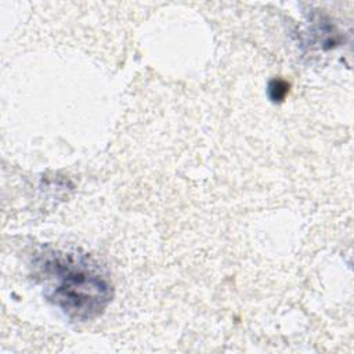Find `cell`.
<instances>
[{
    "instance_id": "6da1fadb",
    "label": "cell",
    "mask_w": 354,
    "mask_h": 354,
    "mask_svg": "<svg viewBox=\"0 0 354 354\" xmlns=\"http://www.w3.org/2000/svg\"><path fill=\"white\" fill-rule=\"evenodd\" d=\"M35 266L47 299L72 321L97 318L113 297L111 279L88 254L44 249Z\"/></svg>"
},
{
    "instance_id": "7a4b0ae2",
    "label": "cell",
    "mask_w": 354,
    "mask_h": 354,
    "mask_svg": "<svg viewBox=\"0 0 354 354\" xmlns=\"http://www.w3.org/2000/svg\"><path fill=\"white\" fill-rule=\"evenodd\" d=\"M268 90H270V95H271V98H272L274 101H281V100L286 95V93H288V90H289V86H288V83L283 82V80L274 79V80L270 83Z\"/></svg>"
}]
</instances>
